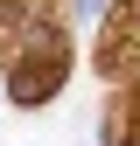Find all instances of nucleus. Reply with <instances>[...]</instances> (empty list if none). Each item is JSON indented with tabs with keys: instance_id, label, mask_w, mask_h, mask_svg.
<instances>
[{
	"instance_id": "1",
	"label": "nucleus",
	"mask_w": 140,
	"mask_h": 146,
	"mask_svg": "<svg viewBox=\"0 0 140 146\" xmlns=\"http://www.w3.org/2000/svg\"><path fill=\"white\" fill-rule=\"evenodd\" d=\"M112 146H140V98H133V125H126V104L112 111Z\"/></svg>"
}]
</instances>
